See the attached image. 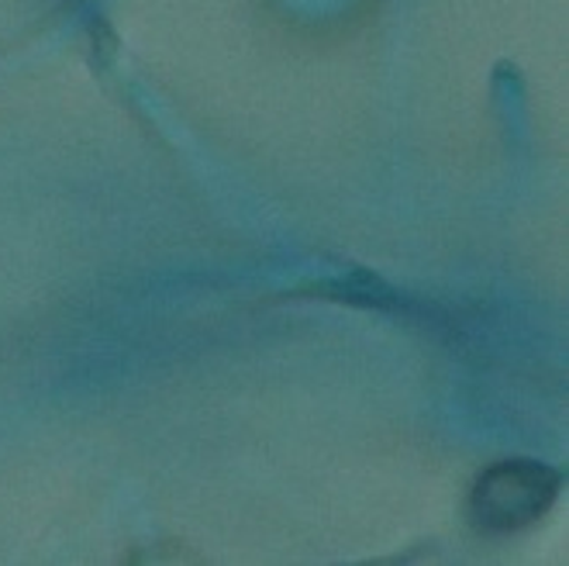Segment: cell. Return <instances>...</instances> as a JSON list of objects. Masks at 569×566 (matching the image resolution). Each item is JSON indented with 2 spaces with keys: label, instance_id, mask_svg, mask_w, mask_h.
<instances>
[{
  "label": "cell",
  "instance_id": "obj_1",
  "mask_svg": "<svg viewBox=\"0 0 569 566\" xmlns=\"http://www.w3.org/2000/svg\"><path fill=\"white\" fill-rule=\"evenodd\" d=\"M559 494V474L531 459H505L470 490V522L483 536H511L539 522Z\"/></svg>",
  "mask_w": 569,
  "mask_h": 566
}]
</instances>
